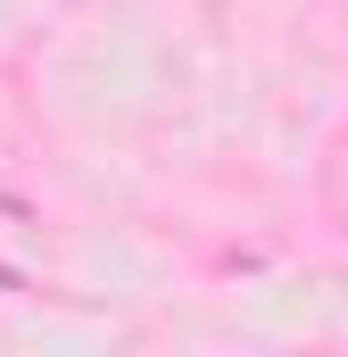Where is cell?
Segmentation results:
<instances>
[{"label":"cell","mask_w":348,"mask_h":357,"mask_svg":"<svg viewBox=\"0 0 348 357\" xmlns=\"http://www.w3.org/2000/svg\"><path fill=\"white\" fill-rule=\"evenodd\" d=\"M0 291H17V266H0Z\"/></svg>","instance_id":"obj_1"}]
</instances>
